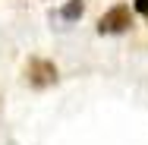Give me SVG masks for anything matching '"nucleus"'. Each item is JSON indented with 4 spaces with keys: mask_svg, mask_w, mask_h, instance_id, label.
Wrapping results in <instances>:
<instances>
[{
    "mask_svg": "<svg viewBox=\"0 0 148 145\" xmlns=\"http://www.w3.org/2000/svg\"><path fill=\"white\" fill-rule=\"evenodd\" d=\"M22 79H25V85L35 88V91H44V88H54L60 82V69L54 60L41 57V54H32L25 60V66H22Z\"/></svg>",
    "mask_w": 148,
    "mask_h": 145,
    "instance_id": "obj_1",
    "label": "nucleus"
},
{
    "mask_svg": "<svg viewBox=\"0 0 148 145\" xmlns=\"http://www.w3.org/2000/svg\"><path fill=\"white\" fill-rule=\"evenodd\" d=\"M98 35H123V32L132 29V6L126 3H114L107 13L98 16Z\"/></svg>",
    "mask_w": 148,
    "mask_h": 145,
    "instance_id": "obj_2",
    "label": "nucleus"
},
{
    "mask_svg": "<svg viewBox=\"0 0 148 145\" xmlns=\"http://www.w3.org/2000/svg\"><path fill=\"white\" fill-rule=\"evenodd\" d=\"M82 13H85V0H69V3H63V10H60V16H63L66 22H76Z\"/></svg>",
    "mask_w": 148,
    "mask_h": 145,
    "instance_id": "obj_3",
    "label": "nucleus"
},
{
    "mask_svg": "<svg viewBox=\"0 0 148 145\" xmlns=\"http://www.w3.org/2000/svg\"><path fill=\"white\" fill-rule=\"evenodd\" d=\"M132 13H139L142 19H148V0H132Z\"/></svg>",
    "mask_w": 148,
    "mask_h": 145,
    "instance_id": "obj_4",
    "label": "nucleus"
}]
</instances>
